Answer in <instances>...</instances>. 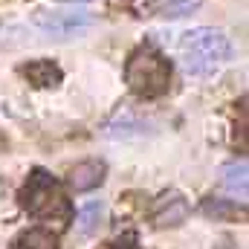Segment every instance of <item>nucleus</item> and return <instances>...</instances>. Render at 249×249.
<instances>
[{"mask_svg": "<svg viewBox=\"0 0 249 249\" xmlns=\"http://www.w3.org/2000/svg\"><path fill=\"white\" fill-rule=\"evenodd\" d=\"M23 75H26L35 87H58V84H61V70H58V64L47 61V58L29 61L23 67Z\"/></svg>", "mask_w": 249, "mask_h": 249, "instance_id": "9", "label": "nucleus"}, {"mask_svg": "<svg viewBox=\"0 0 249 249\" xmlns=\"http://www.w3.org/2000/svg\"><path fill=\"white\" fill-rule=\"evenodd\" d=\"M124 81L136 96L145 99H157L162 93H168L171 84V64L165 61L157 50H136L130 55V61L124 67Z\"/></svg>", "mask_w": 249, "mask_h": 249, "instance_id": "2", "label": "nucleus"}, {"mask_svg": "<svg viewBox=\"0 0 249 249\" xmlns=\"http://www.w3.org/2000/svg\"><path fill=\"white\" fill-rule=\"evenodd\" d=\"M180 50V61L186 75L194 78H209L214 75L223 64L232 58V41L223 29H214V26H197L186 32L177 44Z\"/></svg>", "mask_w": 249, "mask_h": 249, "instance_id": "1", "label": "nucleus"}, {"mask_svg": "<svg viewBox=\"0 0 249 249\" xmlns=\"http://www.w3.org/2000/svg\"><path fill=\"white\" fill-rule=\"evenodd\" d=\"M133 133H145V122L139 119V116H133V110H127L122 107L110 124H107V136H113V139H127V136H133Z\"/></svg>", "mask_w": 249, "mask_h": 249, "instance_id": "10", "label": "nucleus"}, {"mask_svg": "<svg viewBox=\"0 0 249 249\" xmlns=\"http://www.w3.org/2000/svg\"><path fill=\"white\" fill-rule=\"evenodd\" d=\"M217 249H235V247H232V241H229V238H223V241H220V247H217Z\"/></svg>", "mask_w": 249, "mask_h": 249, "instance_id": "15", "label": "nucleus"}, {"mask_svg": "<svg viewBox=\"0 0 249 249\" xmlns=\"http://www.w3.org/2000/svg\"><path fill=\"white\" fill-rule=\"evenodd\" d=\"M203 0H165L160 6V15L162 18H186V15H194L200 9Z\"/></svg>", "mask_w": 249, "mask_h": 249, "instance_id": "12", "label": "nucleus"}, {"mask_svg": "<svg viewBox=\"0 0 249 249\" xmlns=\"http://www.w3.org/2000/svg\"><path fill=\"white\" fill-rule=\"evenodd\" d=\"M105 223V203L102 200H90L78 209V217H75V232L81 238H93Z\"/></svg>", "mask_w": 249, "mask_h": 249, "instance_id": "8", "label": "nucleus"}, {"mask_svg": "<svg viewBox=\"0 0 249 249\" xmlns=\"http://www.w3.org/2000/svg\"><path fill=\"white\" fill-rule=\"evenodd\" d=\"M186 217H188V203L180 191L162 194V197L154 203V209H151V223H154L157 229L180 226V223H186Z\"/></svg>", "mask_w": 249, "mask_h": 249, "instance_id": "5", "label": "nucleus"}, {"mask_svg": "<svg viewBox=\"0 0 249 249\" xmlns=\"http://www.w3.org/2000/svg\"><path fill=\"white\" fill-rule=\"evenodd\" d=\"M96 23V15L90 12H75V9H61V12H50V9H38L32 15V26L41 29L44 35H53L58 41H67L72 35L87 32Z\"/></svg>", "mask_w": 249, "mask_h": 249, "instance_id": "4", "label": "nucleus"}, {"mask_svg": "<svg viewBox=\"0 0 249 249\" xmlns=\"http://www.w3.org/2000/svg\"><path fill=\"white\" fill-rule=\"evenodd\" d=\"M20 203L32 217H41V220H67L70 217V203L64 197L61 186L47 171H35L29 177V183L20 194Z\"/></svg>", "mask_w": 249, "mask_h": 249, "instance_id": "3", "label": "nucleus"}, {"mask_svg": "<svg viewBox=\"0 0 249 249\" xmlns=\"http://www.w3.org/2000/svg\"><path fill=\"white\" fill-rule=\"evenodd\" d=\"M113 249H139V247H136V238H133V235H127V238H122V241H116Z\"/></svg>", "mask_w": 249, "mask_h": 249, "instance_id": "14", "label": "nucleus"}, {"mask_svg": "<svg viewBox=\"0 0 249 249\" xmlns=\"http://www.w3.org/2000/svg\"><path fill=\"white\" fill-rule=\"evenodd\" d=\"M220 186L223 191L229 194V197H235L241 206L247 203V160H235V162H229L226 168H223V177H220Z\"/></svg>", "mask_w": 249, "mask_h": 249, "instance_id": "7", "label": "nucleus"}, {"mask_svg": "<svg viewBox=\"0 0 249 249\" xmlns=\"http://www.w3.org/2000/svg\"><path fill=\"white\" fill-rule=\"evenodd\" d=\"M105 162H96V160H87V162H78L75 168H70L67 174V183L72 191H90V188L102 186L105 180Z\"/></svg>", "mask_w": 249, "mask_h": 249, "instance_id": "6", "label": "nucleus"}, {"mask_svg": "<svg viewBox=\"0 0 249 249\" xmlns=\"http://www.w3.org/2000/svg\"><path fill=\"white\" fill-rule=\"evenodd\" d=\"M15 249H55V238L47 229H29L15 241Z\"/></svg>", "mask_w": 249, "mask_h": 249, "instance_id": "11", "label": "nucleus"}, {"mask_svg": "<svg viewBox=\"0 0 249 249\" xmlns=\"http://www.w3.org/2000/svg\"><path fill=\"white\" fill-rule=\"evenodd\" d=\"M203 212L209 217H229V214H235V209L226 206V200H206L203 203Z\"/></svg>", "mask_w": 249, "mask_h": 249, "instance_id": "13", "label": "nucleus"}]
</instances>
